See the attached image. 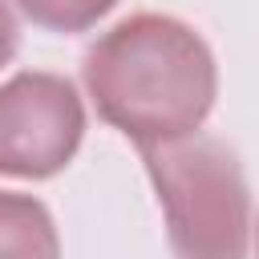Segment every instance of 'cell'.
<instances>
[{"label":"cell","instance_id":"cell-5","mask_svg":"<svg viewBox=\"0 0 259 259\" xmlns=\"http://www.w3.org/2000/svg\"><path fill=\"white\" fill-rule=\"evenodd\" d=\"M117 0H16V8L53 32H85L93 28Z\"/></svg>","mask_w":259,"mask_h":259},{"label":"cell","instance_id":"cell-6","mask_svg":"<svg viewBox=\"0 0 259 259\" xmlns=\"http://www.w3.org/2000/svg\"><path fill=\"white\" fill-rule=\"evenodd\" d=\"M16 45H20V28H16V16L8 8V0H0V65H8L16 57Z\"/></svg>","mask_w":259,"mask_h":259},{"label":"cell","instance_id":"cell-4","mask_svg":"<svg viewBox=\"0 0 259 259\" xmlns=\"http://www.w3.org/2000/svg\"><path fill=\"white\" fill-rule=\"evenodd\" d=\"M0 259H61L57 223L40 198L0 190Z\"/></svg>","mask_w":259,"mask_h":259},{"label":"cell","instance_id":"cell-2","mask_svg":"<svg viewBox=\"0 0 259 259\" xmlns=\"http://www.w3.org/2000/svg\"><path fill=\"white\" fill-rule=\"evenodd\" d=\"M142 166L166 214L174 259H247L251 243V190L239 154L210 138L186 134L138 146Z\"/></svg>","mask_w":259,"mask_h":259},{"label":"cell","instance_id":"cell-1","mask_svg":"<svg viewBox=\"0 0 259 259\" xmlns=\"http://www.w3.org/2000/svg\"><path fill=\"white\" fill-rule=\"evenodd\" d=\"M97 113L134 146L198 134L219 97V65L202 32L166 12H134L81 57Z\"/></svg>","mask_w":259,"mask_h":259},{"label":"cell","instance_id":"cell-3","mask_svg":"<svg viewBox=\"0 0 259 259\" xmlns=\"http://www.w3.org/2000/svg\"><path fill=\"white\" fill-rule=\"evenodd\" d=\"M85 138V105L69 77L24 69L0 85V174L53 178Z\"/></svg>","mask_w":259,"mask_h":259},{"label":"cell","instance_id":"cell-7","mask_svg":"<svg viewBox=\"0 0 259 259\" xmlns=\"http://www.w3.org/2000/svg\"><path fill=\"white\" fill-rule=\"evenodd\" d=\"M255 251H259V223H255Z\"/></svg>","mask_w":259,"mask_h":259}]
</instances>
